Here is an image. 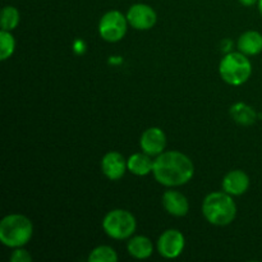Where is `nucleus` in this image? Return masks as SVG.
<instances>
[{
    "label": "nucleus",
    "instance_id": "a211bd4d",
    "mask_svg": "<svg viewBox=\"0 0 262 262\" xmlns=\"http://www.w3.org/2000/svg\"><path fill=\"white\" fill-rule=\"evenodd\" d=\"M15 49V40L10 31L2 30L0 32V59L7 60L13 55Z\"/></svg>",
    "mask_w": 262,
    "mask_h": 262
},
{
    "label": "nucleus",
    "instance_id": "f8f14e48",
    "mask_svg": "<svg viewBox=\"0 0 262 262\" xmlns=\"http://www.w3.org/2000/svg\"><path fill=\"white\" fill-rule=\"evenodd\" d=\"M163 205L173 216H184L189 210L188 200L178 191H166L163 196Z\"/></svg>",
    "mask_w": 262,
    "mask_h": 262
},
{
    "label": "nucleus",
    "instance_id": "ddd939ff",
    "mask_svg": "<svg viewBox=\"0 0 262 262\" xmlns=\"http://www.w3.org/2000/svg\"><path fill=\"white\" fill-rule=\"evenodd\" d=\"M238 49L246 55H257L262 51V35L257 31H247L241 35Z\"/></svg>",
    "mask_w": 262,
    "mask_h": 262
},
{
    "label": "nucleus",
    "instance_id": "1a4fd4ad",
    "mask_svg": "<svg viewBox=\"0 0 262 262\" xmlns=\"http://www.w3.org/2000/svg\"><path fill=\"white\" fill-rule=\"evenodd\" d=\"M140 145L143 152L147 154V155L159 156L164 152V148L166 146L165 133L158 127L148 128L141 136Z\"/></svg>",
    "mask_w": 262,
    "mask_h": 262
},
{
    "label": "nucleus",
    "instance_id": "f257e3e1",
    "mask_svg": "<svg viewBox=\"0 0 262 262\" xmlns=\"http://www.w3.org/2000/svg\"><path fill=\"white\" fill-rule=\"evenodd\" d=\"M154 177L165 187H178L188 183L194 173L191 159L178 151H166L154 160Z\"/></svg>",
    "mask_w": 262,
    "mask_h": 262
},
{
    "label": "nucleus",
    "instance_id": "2eb2a0df",
    "mask_svg": "<svg viewBox=\"0 0 262 262\" xmlns=\"http://www.w3.org/2000/svg\"><path fill=\"white\" fill-rule=\"evenodd\" d=\"M128 170L136 176H147L154 169V160L147 154H135L127 161Z\"/></svg>",
    "mask_w": 262,
    "mask_h": 262
},
{
    "label": "nucleus",
    "instance_id": "f03ea898",
    "mask_svg": "<svg viewBox=\"0 0 262 262\" xmlns=\"http://www.w3.org/2000/svg\"><path fill=\"white\" fill-rule=\"evenodd\" d=\"M202 212L210 224L224 227V225L230 224L235 219L237 206L229 193L214 192L204 200Z\"/></svg>",
    "mask_w": 262,
    "mask_h": 262
},
{
    "label": "nucleus",
    "instance_id": "dca6fc26",
    "mask_svg": "<svg viewBox=\"0 0 262 262\" xmlns=\"http://www.w3.org/2000/svg\"><path fill=\"white\" fill-rule=\"evenodd\" d=\"M230 115L241 125H251L257 119V113L245 102H237L233 105L230 109Z\"/></svg>",
    "mask_w": 262,
    "mask_h": 262
},
{
    "label": "nucleus",
    "instance_id": "0eeeda50",
    "mask_svg": "<svg viewBox=\"0 0 262 262\" xmlns=\"http://www.w3.org/2000/svg\"><path fill=\"white\" fill-rule=\"evenodd\" d=\"M184 241L183 234L177 229L165 230L158 241V251L163 257L177 258L183 252Z\"/></svg>",
    "mask_w": 262,
    "mask_h": 262
},
{
    "label": "nucleus",
    "instance_id": "7ed1b4c3",
    "mask_svg": "<svg viewBox=\"0 0 262 262\" xmlns=\"http://www.w3.org/2000/svg\"><path fill=\"white\" fill-rule=\"evenodd\" d=\"M32 233V223L25 215H8L0 223V241L7 247L19 248L27 245Z\"/></svg>",
    "mask_w": 262,
    "mask_h": 262
},
{
    "label": "nucleus",
    "instance_id": "6ab92c4d",
    "mask_svg": "<svg viewBox=\"0 0 262 262\" xmlns=\"http://www.w3.org/2000/svg\"><path fill=\"white\" fill-rule=\"evenodd\" d=\"M19 23V12L14 7L3 8L2 12V27L5 31H13Z\"/></svg>",
    "mask_w": 262,
    "mask_h": 262
},
{
    "label": "nucleus",
    "instance_id": "20e7f679",
    "mask_svg": "<svg viewBox=\"0 0 262 262\" xmlns=\"http://www.w3.org/2000/svg\"><path fill=\"white\" fill-rule=\"evenodd\" d=\"M222 78L232 86H241L248 81L252 73V66L246 54L229 53L222 59L219 67Z\"/></svg>",
    "mask_w": 262,
    "mask_h": 262
},
{
    "label": "nucleus",
    "instance_id": "423d86ee",
    "mask_svg": "<svg viewBox=\"0 0 262 262\" xmlns=\"http://www.w3.org/2000/svg\"><path fill=\"white\" fill-rule=\"evenodd\" d=\"M127 15H123L118 10H110L106 14L102 15L99 23L100 36L105 41L117 42L124 37L127 32Z\"/></svg>",
    "mask_w": 262,
    "mask_h": 262
},
{
    "label": "nucleus",
    "instance_id": "aec40b11",
    "mask_svg": "<svg viewBox=\"0 0 262 262\" xmlns=\"http://www.w3.org/2000/svg\"><path fill=\"white\" fill-rule=\"evenodd\" d=\"M32 260V257H31L30 253L27 252V251L22 250V248H17V250L13 252V255L10 256V261L13 262H28Z\"/></svg>",
    "mask_w": 262,
    "mask_h": 262
},
{
    "label": "nucleus",
    "instance_id": "6e6552de",
    "mask_svg": "<svg viewBox=\"0 0 262 262\" xmlns=\"http://www.w3.org/2000/svg\"><path fill=\"white\" fill-rule=\"evenodd\" d=\"M127 19L136 30H150L155 26L156 12L147 4H135L128 9Z\"/></svg>",
    "mask_w": 262,
    "mask_h": 262
},
{
    "label": "nucleus",
    "instance_id": "f3484780",
    "mask_svg": "<svg viewBox=\"0 0 262 262\" xmlns=\"http://www.w3.org/2000/svg\"><path fill=\"white\" fill-rule=\"evenodd\" d=\"M90 262H117L118 255L109 246H100L95 248L89 256Z\"/></svg>",
    "mask_w": 262,
    "mask_h": 262
},
{
    "label": "nucleus",
    "instance_id": "39448f33",
    "mask_svg": "<svg viewBox=\"0 0 262 262\" xmlns=\"http://www.w3.org/2000/svg\"><path fill=\"white\" fill-rule=\"evenodd\" d=\"M137 223L127 210H113L107 212L102 222V228L110 238L127 239L135 233Z\"/></svg>",
    "mask_w": 262,
    "mask_h": 262
},
{
    "label": "nucleus",
    "instance_id": "4be33fe9",
    "mask_svg": "<svg viewBox=\"0 0 262 262\" xmlns=\"http://www.w3.org/2000/svg\"><path fill=\"white\" fill-rule=\"evenodd\" d=\"M258 8H260V12L262 14V0H258Z\"/></svg>",
    "mask_w": 262,
    "mask_h": 262
},
{
    "label": "nucleus",
    "instance_id": "412c9836",
    "mask_svg": "<svg viewBox=\"0 0 262 262\" xmlns=\"http://www.w3.org/2000/svg\"><path fill=\"white\" fill-rule=\"evenodd\" d=\"M257 2L258 0H239L241 4L245 5V7H252V5H255Z\"/></svg>",
    "mask_w": 262,
    "mask_h": 262
},
{
    "label": "nucleus",
    "instance_id": "4468645a",
    "mask_svg": "<svg viewBox=\"0 0 262 262\" xmlns=\"http://www.w3.org/2000/svg\"><path fill=\"white\" fill-rule=\"evenodd\" d=\"M128 252L130 256H133L135 258L138 260H145L148 258L152 255L154 246L152 242L148 239L147 237H143V235H137V237H133L132 239L128 242Z\"/></svg>",
    "mask_w": 262,
    "mask_h": 262
},
{
    "label": "nucleus",
    "instance_id": "9b49d317",
    "mask_svg": "<svg viewBox=\"0 0 262 262\" xmlns=\"http://www.w3.org/2000/svg\"><path fill=\"white\" fill-rule=\"evenodd\" d=\"M250 187V178L242 170H232L223 179V189L230 196H241Z\"/></svg>",
    "mask_w": 262,
    "mask_h": 262
},
{
    "label": "nucleus",
    "instance_id": "9d476101",
    "mask_svg": "<svg viewBox=\"0 0 262 262\" xmlns=\"http://www.w3.org/2000/svg\"><path fill=\"white\" fill-rule=\"evenodd\" d=\"M102 173L112 181H118L122 178L125 173V169L128 168L125 159L119 152H107L102 158L101 161Z\"/></svg>",
    "mask_w": 262,
    "mask_h": 262
}]
</instances>
